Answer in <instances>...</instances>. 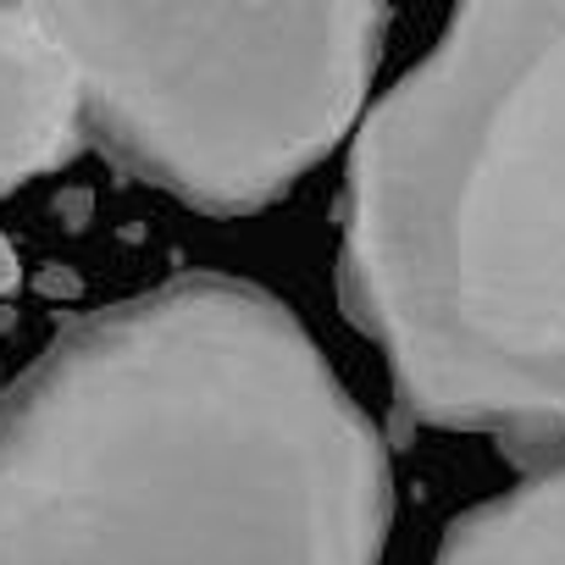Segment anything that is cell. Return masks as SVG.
I'll return each mask as SVG.
<instances>
[{"instance_id":"obj_3","label":"cell","mask_w":565,"mask_h":565,"mask_svg":"<svg viewBox=\"0 0 565 565\" xmlns=\"http://www.w3.org/2000/svg\"><path fill=\"white\" fill-rule=\"evenodd\" d=\"M84 78L89 139L134 178L238 216L306 178L366 106L388 7H40Z\"/></svg>"},{"instance_id":"obj_9","label":"cell","mask_w":565,"mask_h":565,"mask_svg":"<svg viewBox=\"0 0 565 565\" xmlns=\"http://www.w3.org/2000/svg\"><path fill=\"white\" fill-rule=\"evenodd\" d=\"M0 394H7V388H0Z\"/></svg>"},{"instance_id":"obj_1","label":"cell","mask_w":565,"mask_h":565,"mask_svg":"<svg viewBox=\"0 0 565 565\" xmlns=\"http://www.w3.org/2000/svg\"><path fill=\"white\" fill-rule=\"evenodd\" d=\"M388 455L255 282L73 322L0 394V565H377Z\"/></svg>"},{"instance_id":"obj_2","label":"cell","mask_w":565,"mask_h":565,"mask_svg":"<svg viewBox=\"0 0 565 565\" xmlns=\"http://www.w3.org/2000/svg\"><path fill=\"white\" fill-rule=\"evenodd\" d=\"M344 317L416 422L565 466V7H466L366 111Z\"/></svg>"},{"instance_id":"obj_4","label":"cell","mask_w":565,"mask_h":565,"mask_svg":"<svg viewBox=\"0 0 565 565\" xmlns=\"http://www.w3.org/2000/svg\"><path fill=\"white\" fill-rule=\"evenodd\" d=\"M84 128V78L40 7H0V194L62 167Z\"/></svg>"},{"instance_id":"obj_7","label":"cell","mask_w":565,"mask_h":565,"mask_svg":"<svg viewBox=\"0 0 565 565\" xmlns=\"http://www.w3.org/2000/svg\"><path fill=\"white\" fill-rule=\"evenodd\" d=\"M18 282H23V260H18V244H12L7 233H0V295H12Z\"/></svg>"},{"instance_id":"obj_8","label":"cell","mask_w":565,"mask_h":565,"mask_svg":"<svg viewBox=\"0 0 565 565\" xmlns=\"http://www.w3.org/2000/svg\"><path fill=\"white\" fill-rule=\"evenodd\" d=\"M56 211L78 222V216H89V194H62V200H56Z\"/></svg>"},{"instance_id":"obj_6","label":"cell","mask_w":565,"mask_h":565,"mask_svg":"<svg viewBox=\"0 0 565 565\" xmlns=\"http://www.w3.org/2000/svg\"><path fill=\"white\" fill-rule=\"evenodd\" d=\"M34 282H40V295H45V300H78V295H84V282H78L67 266H45Z\"/></svg>"},{"instance_id":"obj_5","label":"cell","mask_w":565,"mask_h":565,"mask_svg":"<svg viewBox=\"0 0 565 565\" xmlns=\"http://www.w3.org/2000/svg\"><path fill=\"white\" fill-rule=\"evenodd\" d=\"M433 565H565V466L466 510Z\"/></svg>"}]
</instances>
